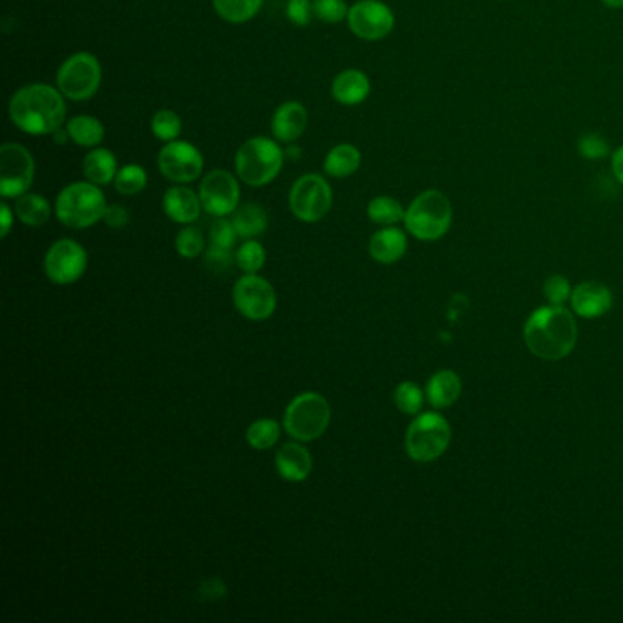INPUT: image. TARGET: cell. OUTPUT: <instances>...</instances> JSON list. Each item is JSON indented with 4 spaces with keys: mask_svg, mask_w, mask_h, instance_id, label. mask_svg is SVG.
Instances as JSON below:
<instances>
[{
    "mask_svg": "<svg viewBox=\"0 0 623 623\" xmlns=\"http://www.w3.org/2000/svg\"><path fill=\"white\" fill-rule=\"evenodd\" d=\"M8 112L11 123L30 136L53 134L66 121V103L61 90L43 83L19 88L11 96Z\"/></svg>",
    "mask_w": 623,
    "mask_h": 623,
    "instance_id": "cell-1",
    "label": "cell"
},
{
    "mask_svg": "<svg viewBox=\"0 0 623 623\" xmlns=\"http://www.w3.org/2000/svg\"><path fill=\"white\" fill-rule=\"evenodd\" d=\"M525 344L541 360L569 357L578 342V326L571 311L563 306L536 309L525 322Z\"/></svg>",
    "mask_w": 623,
    "mask_h": 623,
    "instance_id": "cell-2",
    "label": "cell"
},
{
    "mask_svg": "<svg viewBox=\"0 0 623 623\" xmlns=\"http://www.w3.org/2000/svg\"><path fill=\"white\" fill-rule=\"evenodd\" d=\"M105 194L90 181H75L64 187L55 200L57 220L70 229H88L103 220L106 211Z\"/></svg>",
    "mask_w": 623,
    "mask_h": 623,
    "instance_id": "cell-3",
    "label": "cell"
},
{
    "mask_svg": "<svg viewBox=\"0 0 623 623\" xmlns=\"http://www.w3.org/2000/svg\"><path fill=\"white\" fill-rule=\"evenodd\" d=\"M452 203L437 189L424 191L410 203L404 216L406 231L421 242H435L450 231Z\"/></svg>",
    "mask_w": 623,
    "mask_h": 623,
    "instance_id": "cell-4",
    "label": "cell"
},
{
    "mask_svg": "<svg viewBox=\"0 0 623 623\" xmlns=\"http://www.w3.org/2000/svg\"><path fill=\"white\" fill-rule=\"evenodd\" d=\"M286 152L278 147L275 139L258 138L247 139L242 147L238 148L234 165L238 178L249 187H264L275 180L284 167Z\"/></svg>",
    "mask_w": 623,
    "mask_h": 623,
    "instance_id": "cell-5",
    "label": "cell"
},
{
    "mask_svg": "<svg viewBox=\"0 0 623 623\" xmlns=\"http://www.w3.org/2000/svg\"><path fill=\"white\" fill-rule=\"evenodd\" d=\"M331 408L326 397L315 391H307L289 402L284 415L286 432L302 443L317 441L328 430Z\"/></svg>",
    "mask_w": 623,
    "mask_h": 623,
    "instance_id": "cell-6",
    "label": "cell"
},
{
    "mask_svg": "<svg viewBox=\"0 0 623 623\" xmlns=\"http://www.w3.org/2000/svg\"><path fill=\"white\" fill-rule=\"evenodd\" d=\"M452 439L450 424L441 413L428 412L413 419L406 432V452L417 463H430L448 450Z\"/></svg>",
    "mask_w": 623,
    "mask_h": 623,
    "instance_id": "cell-7",
    "label": "cell"
},
{
    "mask_svg": "<svg viewBox=\"0 0 623 623\" xmlns=\"http://www.w3.org/2000/svg\"><path fill=\"white\" fill-rule=\"evenodd\" d=\"M101 81L103 68L92 53H74L57 70V88L70 101L92 99L96 96Z\"/></svg>",
    "mask_w": 623,
    "mask_h": 623,
    "instance_id": "cell-8",
    "label": "cell"
},
{
    "mask_svg": "<svg viewBox=\"0 0 623 623\" xmlns=\"http://www.w3.org/2000/svg\"><path fill=\"white\" fill-rule=\"evenodd\" d=\"M333 205V191L320 174H304L289 191V209L300 222H320Z\"/></svg>",
    "mask_w": 623,
    "mask_h": 623,
    "instance_id": "cell-9",
    "label": "cell"
},
{
    "mask_svg": "<svg viewBox=\"0 0 623 623\" xmlns=\"http://www.w3.org/2000/svg\"><path fill=\"white\" fill-rule=\"evenodd\" d=\"M35 178V161L21 143H4L0 147V196L4 200L21 198L30 191Z\"/></svg>",
    "mask_w": 623,
    "mask_h": 623,
    "instance_id": "cell-10",
    "label": "cell"
},
{
    "mask_svg": "<svg viewBox=\"0 0 623 623\" xmlns=\"http://www.w3.org/2000/svg\"><path fill=\"white\" fill-rule=\"evenodd\" d=\"M88 254L81 243L63 238L53 243L44 256V273L55 286H70L85 275Z\"/></svg>",
    "mask_w": 623,
    "mask_h": 623,
    "instance_id": "cell-11",
    "label": "cell"
},
{
    "mask_svg": "<svg viewBox=\"0 0 623 623\" xmlns=\"http://www.w3.org/2000/svg\"><path fill=\"white\" fill-rule=\"evenodd\" d=\"M233 300L240 315L254 322L267 320L276 311L275 287L262 276H242L234 286Z\"/></svg>",
    "mask_w": 623,
    "mask_h": 623,
    "instance_id": "cell-12",
    "label": "cell"
},
{
    "mask_svg": "<svg viewBox=\"0 0 623 623\" xmlns=\"http://www.w3.org/2000/svg\"><path fill=\"white\" fill-rule=\"evenodd\" d=\"M205 167L203 154L189 141H170L158 154V169L174 183H191L198 180Z\"/></svg>",
    "mask_w": 623,
    "mask_h": 623,
    "instance_id": "cell-13",
    "label": "cell"
},
{
    "mask_svg": "<svg viewBox=\"0 0 623 623\" xmlns=\"http://www.w3.org/2000/svg\"><path fill=\"white\" fill-rule=\"evenodd\" d=\"M203 211L214 218H225L240 207V185L229 170H211L200 183Z\"/></svg>",
    "mask_w": 623,
    "mask_h": 623,
    "instance_id": "cell-14",
    "label": "cell"
},
{
    "mask_svg": "<svg viewBox=\"0 0 623 623\" xmlns=\"http://www.w3.org/2000/svg\"><path fill=\"white\" fill-rule=\"evenodd\" d=\"M348 26L364 41H381L395 26V15L381 0H359L348 13Z\"/></svg>",
    "mask_w": 623,
    "mask_h": 623,
    "instance_id": "cell-15",
    "label": "cell"
},
{
    "mask_svg": "<svg viewBox=\"0 0 623 623\" xmlns=\"http://www.w3.org/2000/svg\"><path fill=\"white\" fill-rule=\"evenodd\" d=\"M572 311L581 318H600L613 306V293L600 282H583L572 289Z\"/></svg>",
    "mask_w": 623,
    "mask_h": 623,
    "instance_id": "cell-16",
    "label": "cell"
},
{
    "mask_svg": "<svg viewBox=\"0 0 623 623\" xmlns=\"http://www.w3.org/2000/svg\"><path fill=\"white\" fill-rule=\"evenodd\" d=\"M306 106L298 101H286L278 106L271 119V132L276 141L293 143L300 138L307 128Z\"/></svg>",
    "mask_w": 623,
    "mask_h": 623,
    "instance_id": "cell-17",
    "label": "cell"
},
{
    "mask_svg": "<svg viewBox=\"0 0 623 623\" xmlns=\"http://www.w3.org/2000/svg\"><path fill=\"white\" fill-rule=\"evenodd\" d=\"M201 209L200 194L187 187H170L163 196V211L172 222L191 225L200 218Z\"/></svg>",
    "mask_w": 623,
    "mask_h": 623,
    "instance_id": "cell-18",
    "label": "cell"
},
{
    "mask_svg": "<svg viewBox=\"0 0 623 623\" xmlns=\"http://www.w3.org/2000/svg\"><path fill=\"white\" fill-rule=\"evenodd\" d=\"M276 470L289 483H302L306 481L311 468H313V457L309 450L302 444L286 443L276 452Z\"/></svg>",
    "mask_w": 623,
    "mask_h": 623,
    "instance_id": "cell-19",
    "label": "cell"
},
{
    "mask_svg": "<svg viewBox=\"0 0 623 623\" xmlns=\"http://www.w3.org/2000/svg\"><path fill=\"white\" fill-rule=\"evenodd\" d=\"M371 83L368 75L355 68L344 70L331 83V96L344 106H357L370 96Z\"/></svg>",
    "mask_w": 623,
    "mask_h": 623,
    "instance_id": "cell-20",
    "label": "cell"
},
{
    "mask_svg": "<svg viewBox=\"0 0 623 623\" xmlns=\"http://www.w3.org/2000/svg\"><path fill=\"white\" fill-rule=\"evenodd\" d=\"M408 249V238L395 225L384 227L371 236L370 256L379 264L390 265L399 262Z\"/></svg>",
    "mask_w": 623,
    "mask_h": 623,
    "instance_id": "cell-21",
    "label": "cell"
},
{
    "mask_svg": "<svg viewBox=\"0 0 623 623\" xmlns=\"http://www.w3.org/2000/svg\"><path fill=\"white\" fill-rule=\"evenodd\" d=\"M463 382L452 370L437 371L426 386V399L433 408H450L461 397Z\"/></svg>",
    "mask_w": 623,
    "mask_h": 623,
    "instance_id": "cell-22",
    "label": "cell"
},
{
    "mask_svg": "<svg viewBox=\"0 0 623 623\" xmlns=\"http://www.w3.org/2000/svg\"><path fill=\"white\" fill-rule=\"evenodd\" d=\"M117 158L108 148H92L83 159V174L94 185H110L116 180Z\"/></svg>",
    "mask_w": 623,
    "mask_h": 623,
    "instance_id": "cell-23",
    "label": "cell"
},
{
    "mask_svg": "<svg viewBox=\"0 0 623 623\" xmlns=\"http://www.w3.org/2000/svg\"><path fill=\"white\" fill-rule=\"evenodd\" d=\"M360 161H362V154L359 148L349 143H342L329 150L324 161V172L331 178L344 180L359 170Z\"/></svg>",
    "mask_w": 623,
    "mask_h": 623,
    "instance_id": "cell-24",
    "label": "cell"
},
{
    "mask_svg": "<svg viewBox=\"0 0 623 623\" xmlns=\"http://www.w3.org/2000/svg\"><path fill=\"white\" fill-rule=\"evenodd\" d=\"M66 130L75 145L85 148H96L105 139V127L94 116H75L66 121Z\"/></svg>",
    "mask_w": 623,
    "mask_h": 623,
    "instance_id": "cell-25",
    "label": "cell"
},
{
    "mask_svg": "<svg viewBox=\"0 0 623 623\" xmlns=\"http://www.w3.org/2000/svg\"><path fill=\"white\" fill-rule=\"evenodd\" d=\"M236 233L243 240H253L267 229V212L258 203H245L233 212L231 220Z\"/></svg>",
    "mask_w": 623,
    "mask_h": 623,
    "instance_id": "cell-26",
    "label": "cell"
},
{
    "mask_svg": "<svg viewBox=\"0 0 623 623\" xmlns=\"http://www.w3.org/2000/svg\"><path fill=\"white\" fill-rule=\"evenodd\" d=\"M15 216L28 227H41L50 220L52 207L43 196L26 192L15 201Z\"/></svg>",
    "mask_w": 623,
    "mask_h": 623,
    "instance_id": "cell-27",
    "label": "cell"
},
{
    "mask_svg": "<svg viewBox=\"0 0 623 623\" xmlns=\"http://www.w3.org/2000/svg\"><path fill=\"white\" fill-rule=\"evenodd\" d=\"M212 6L223 21L243 24L258 15V11L264 6V0H212Z\"/></svg>",
    "mask_w": 623,
    "mask_h": 623,
    "instance_id": "cell-28",
    "label": "cell"
},
{
    "mask_svg": "<svg viewBox=\"0 0 623 623\" xmlns=\"http://www.w3.org/2000/svg\"><path fill=\"white\" fill-rule=\"evenodd\" d=\"M406 209L402 207L401 201L391 198V196H377L368 203V218L377 225H397L404 222Z\"/></svg>",
    "mask_w": 623,
    "mask_h": 623,
    "instance_id": "cell-29",
    "label": "cell"
},
{
    "mask_svg": "<svg viewBox=\"0 0 623 623\" xmlns=\"http://www.w3.org/2000/svg\"><path fill=\"white\" fill-rule=\"evenodd\" d=\"M147 183V170L143 169L141 165L130 163V165H125V167L117 170L114 187L123 196H136L147 187Z\"/></svg>",
    "mask_w": 623,
    "mask_h": 623,
    "instance_id": "cell-30",
    "label": "cell"
},
{
    "mask_svg": "<svg viewBox=\"0 0 623 623\" xmlns=\"http://www.w3.org/2000/svg\"><path fill=\"white\" fill-rule=\"evenodd\" d=\"M245 437L254 450H269L280 439V424L275 419H258L247 428Z\"/></svg>",
    "mask_w": 623,
    "mask_h": 623,
    "instance_id": "cell-31",
    "label": "cell"
},
{
    "mask_svg": "<svg viewBox=\"0 0 623 623\" xmlns=\"http://www.w3.org/2000/svg\"><path fill=\"white\" fill-rule=\"evenodd\" d=\"M181 128L183 125H181L180 116L172 110H167V108L156 112L152 117V123H150V130H152L154 138L165 141V143L180 138Z\"/></svg>",
    "mask_w": 623,
    "mask_h": 623,
    "instance_id": "cell-32",
    "label": "cell"
},
{
    "mask_svg": "<svg viewBox=\"0 0 623 623\" xmlns=\"http://www.w3.org/2000/svg\"><path fill=\"white\" fill-rule=\"evenodd\" d=\"M234 260L245 275H254L265 265L264 245L256 240H247L234 254Z\"/></svg>",
    "mask_w": 623,
    "mask_h": 623,
    "instance_id": "cell-33",
    "label": "cell"
},
{
    "mask_svg": "<svg viewBox=\"0 0 623 623\" xmlns=\"http://www.w3.org/2000/svg\"><path fill=\"white\" fill-rule=\"evenodd\" d=\"M395 406L406 415H417L423 410L424 393L415 382H401L395 390Z\"/></svg>",
    "mask_w": 623,
    "mask_h": 623,
    "instance_id": "cell-34",
    "label": "cell"
},
{
    "mask_svg": "<svg viewBox=\"0 0 623 623\" xmlns=\"http://www.w3.org/2000/svg\"><path fill=\"white\" fill-rule=\"evenodd\" d=\"M205 249V238L198 227L187 225L185 229H181L176 236V251L183 258H198Z\"/></svg>",
    "mask_w": 623,
    "mask_h": 623,
    "instance_id": "cell-35",
    "label": "cell"
},
{
    "mask_svg": "<svg viewBox=\"0 0 623 623\" xmlns=\"http://www.w3.org/2000/svg\"><path fill=\"white\" fill-rule=\"evenodd\" d=\"M348 13L346 0H313V15L318 21L337 24L348 19Z\"/></svg>",
    "mask_w": 623,
    "mask_h": 623,
    "instance_id": "cell-36",
    "label": "cell"
},
{
    "mask_svg": "<svg viewBox=\"0 0 623 623\" xmlns=\"http://www.w3.org/2000/svg\"><path fill=\"white\" fill-rule=\"evenodd\" d=\"M236 229L233 222L225 220V218H216L211 225V247L223 249V251H233L234 242H236Z\"/></svg>",
    "mask_w": 623,
    "mask_h": 623,
    "instance_id": "cell-37",
    "label": "cell"
},
{
    "mask_svg": "<svg viewBox=\"0 0 623 623\" xmlns=\"http://www.w3.org/2000/svg\"><path fill=\"white\" fill-rule=\"evenodd\" d=\"M545 298L549 300L550 306H563L565 302H569L572 296V287L569 280L565 276H550L543 287Z\"/></svg>",
    "mask_w": 623,
    "mask_h": 623,
    "instance_id": "cell-38",
    "label": "cell"
},
{
    "mask_svg": "<svg viewBox=\"0 0 623 623\" xmlns=\"http://www.w3.org/2000/svg\"><path fill=\"white\" fill-rule=\"evenodd\" d=\"M578 150L585 159H603L609 154V143L600 134H585L578 141Z\"/></svg>",
    "mask_w": 623,
    "mask_h": 623,
    "instance_id": "cell-39",
    "label": "cell"
},
{
    "mask_svg": "<svg viewBox=\"0 0 623 623\" xmlns=\"http://www.w3.org/2000/svg\"><path fill=\"white\" fill-rule=\"evenodd\" d=\"M313 2L311 0H287L286 17L296 26H306L311 22Z\"/></svg>",
    "mask_w": 623,
    "mask_h": 623,
    "instance_id": "cell-40",
    "label": "cell"
},
{
    "mask_svg": "<svg viewBox=\"0 0 623 623\" xmlns=\"http://www.w3.org/2000/svg\"><path fill=\"white\" fill-rule=\"evenodd\" d=\"M103 220L112 229H123L130 222V214H128L127 209L123 205H108Z\"/></svg>",
    "mask_w": 623,
    "mask_h": 623,
    "instance_id": "cell-41",
    "label": "cell"
},
{
    "mask_svg": "<svg viewBox=\"0 0 623 623\" xmlns=\"http://www.w3.org/2000/svg\"><path fill=\"white\" fill-rule=\"evenodd\" d=\"M0 220H2L0 236L6 238L10 234L11 225H13V211H11L10 205L6 201H2V205H0Z\"/></svg>",
    "mask_w": 623,
    "mask_h": 623,
    "instance_id": "cell-42",
    "label": "cell"
},
{
    "mask_svg": "<svg viewBox=\"0 0 623 623\" xmlns=\"http://www.w3.org/2000/svg\"><path fill=\"white\" fill-rule=\"evenodd\" d=\"M611 167H613L614 178L623 185V145L620 148H616L613 159H611Z\"/></svg>",
    "mask_w": 623,
    "mask_h": 623,
    "instance_id": "cell-43",
    "label": "cell"
},
{
    "mask_svg": "<svg viewBox=\"0 0 623 623\" xmlns=\"http://www.w3.org/2000/svg\"><path fill=\"white\" fill-rule=\"evenodd\" d=\"M52 138L53 141L57 143V145H66L68 141H72V139H70V134H68V130H66V127H61L59 128V130H55V132H53L52 134Z\"/></svg>",
    "mask_w": 623,
    "mask_h": 623,
    "instance_id": "cell-44",
    "label": "cell"
},
{
    "mask_svg": "<svg viewBox=\"0 0 623 623\" xmlns=\"http://www.w3.org/2000/svg\"><path fill=\"white\" fill-rule=\"evenodd\" d=\"M286 158L300 159V147H289L286 150Z\"/></svg>",
    "mask_w": 623,
    "mask_h": 623,
    "instance_id": "cell-45",
    "label": "cell"
},
{
    "mask_svg": "<svg viewBox=\"0 0 623 623\" xmlns=\"http://www.w3.org/2000/svg\"><path fill=\"white\" fill-rule=\"evenodd\" d=\"M605 6H609V8H623V0H602Z\"/></svg>",
    "mask_w": 623,
    "mask_h": 623,
    "instance_id": "cell-46",
    "label": "cell"
}]
</instances>
